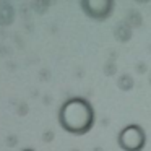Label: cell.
I'll list each match as a JSON object with an SVG mask.
<instances>
[{
	"mask_svg": "<svg viewBox=\"0 0 151 151\" xmlns=\"http://www.w3.org/2000/svg\"><path fill=\"white\" fill-rule=\"evenodd\" d=\"M94 124L93 106L83 98H72L60 109V125L67 132L83 135Z\"/></svg>",
	"mask_w": 151,
	"mask_h": 151,
	"instance_id": "1",
	"label": "cell"
},
{
	"mask_svg": "<svg viewBox=\"0 0 151 151\" xmlns=\"http://www.w3.org/2000/svg\"><path fill=\"white\" fill-rule=\"evenodd\" d=\"M146 143V135L140 125H127L119 133V146L125 151H141Z\"/></svg>",
	"mask_w": 151,
	"mask_h": 151,
	"instance_id": "2",
	"label": "cell"
},
{
	"mask_svg": "<svg viewBox=\"0 0 151 151\" xmlns=\"http://www.w3.org/2000/svg\"><path fill=\"white\" fill-rule=\"evenodd\" d=\"M81 7L85 8L88 17H93L96 20H104V18H107L111 15L114 4L106 2V0H99V2H83Z\"/></svg>",
	"mask_w": 151,
	"mask_h": 151,
	"instance_id": "3",
	"label": "cell"
},
{
	"mask_svg": "<svg viewBox=\"0 0 151 151\" xmlns=\"http://www.w3.org/2000/svg\"><path fill=\"white\" fill-rule=\"evenodd\" d=\"M26 151H31V150H26Z\"/></svg>",
	"mask_w": 151,
	"mask_h": 151,
	"instance_id": "4",
	"label": "cell"
}]
</instances>
